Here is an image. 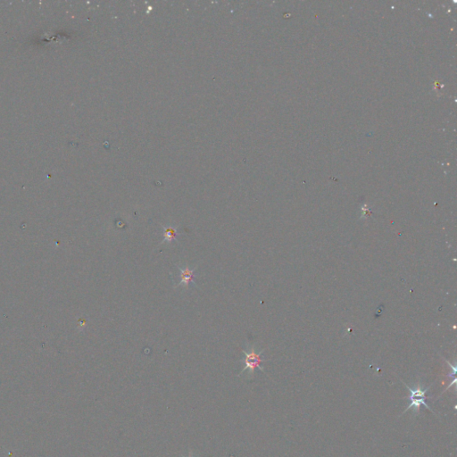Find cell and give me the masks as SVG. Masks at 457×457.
<instances>
[{"label":"cell","instance_id":"cell-1","mask_svg":"<svg viewBox=\"0 0 457 457\" xmlns=\"http://www.w3.org/2000/svg\"><path fill=\"white\" fill-rule=\"evenodd\" d=\"M263 351L264 350L262 349L257 352L254 346H250L247 351L243 350L244 357L241 359L240 362L244 364V367L242 371L239 373L238 377H241L243 374L247 373V377L252 378L254 376V371L256 369H259L262 373H264L263 368L261 366V363L264 361L262 358Z\"/></svg>","mask_w":457,"mask_h":457},{"label":"cell","instance_id":"cell-2","mask_svg":"<svg viewBox=\"0 0 457 457\" xmlns=\"http://www.w3.org/2000/svg\"><path fill=\"white\" fill-rule=\"evenodd\" d=\"M404 384L406 386V389L409 390V399L410 401H411V404L408 406V407H406V409L403 412L402 414H406V412L409 411V410H413L415 414H418L420 412L421 406H424L426 409H429V411L433 412L431 408L426 404V393L429 390L430 387L426 388V389H422V386L418 385L417 387L412 389V388H410L409 386L406 384L405 382H404Z\"/></svg>","mask_w":457,"mask_h":457},{"label":"cell","instance_id":"cell-3","mask_svg":"<svg viewBox=\"0 0 457 457\" xmlns=\"http://www.w3.org/2000/svg\"><path fill=\"white\" fill-rule=\"evenodd\" d=\"M176 266L178 267V269L179 270V283L175 286V288H178V287H183L185 290H188L189 287H190V284L192 283L194 285H197L195 283V273L196 270L198 269V266L195 267L194 269H191L189 266H179L178 264H176Z\"/></svg>","mask_w":457,"mask_h":457},{"label":"cell","instance_id":"cell-4","mask_svg":"<svg viewBox=\"0 0 457 457\" xmlns=\"http://www.w3.org/2000/svg\"><path fill=\"white\" fill-rule=\"evenodd\" d=\"M161 227L163 229V240L161 241L160 245L163 244V243L171 244L172 241L178 242L177 237L179 235V232H178V226L166 227L164 226V225H161Z\"/></svg>","mask_w":457,"mask_h":457},{"label":"cell","instance_id":"cell-5","mask_svg":"<svg viewBox=\"0 0 457 457\" xmlns=\"http://www.w3.org/2000/svg\"><path fill=\"white\" fill-rule=\"evenodd\" d=\"M182 457H198V456H197V455H196L195 453H194V452H193V451H190V452H189V453H188L187 455H182Z\"/></svg>","mask_w":457,"mask_h":457}]
</instances>
